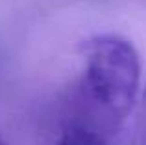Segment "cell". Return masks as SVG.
Instances as JSON below:
<instances>
[{"mask_svg":"<svg viewBox=\"0 0 146 145\" xmlns=\"http://www.w3.org/2000/svg\"><path fill=\"white\" fill-rule=\"evenodd\" d=\"M85 58L83 97L94 117L113 128L128 115L141 80L137 50L128 39L113 34L94 36L82 47Z\"/></svg>","mask_w":146,"mask_h":145,"instance_id":"cell-1","label":"cell"},{"mask_svg":"<svg viewBox=\"0 0 146 145\" xmlns=\"http://www.w3.org/2000/svg\"><path fill=\"white\" fill-rule=\"evenodd\" d=\"M57 145H106L98 132L85 127H72L61 136Z\"/></svg>","mask_w":146,"mask_h":145,"instance_id":"cell-2","label":"cell"},{"mask_svg":"<svg viewBox=\"0 0 146 145\" xmlns=\"http://www.w3.org/2000/svg\"><path fill=\"white\" fill-rule=\"evenodd\" d=\"M139 145H146V87L143 95V110L139 119Z\"/></svg>","mask_w":146,"mask_h":145,"instance_id":"cell-3","label":"cell"},{"mask_svg":"<svg viewBox=\"0 0 146 145\" xmlns=\"http://www.w3.org/2000/svg\"><path fill=\"white\" fill-rule=\"evenodd\" d=\"M0 145H7V143H6V142H4V140H2V138H0Z\"/></svg>","mask_w":146,"mask_h":145,"instance_id":"cell-4","label":"cell"}]
</instances>
